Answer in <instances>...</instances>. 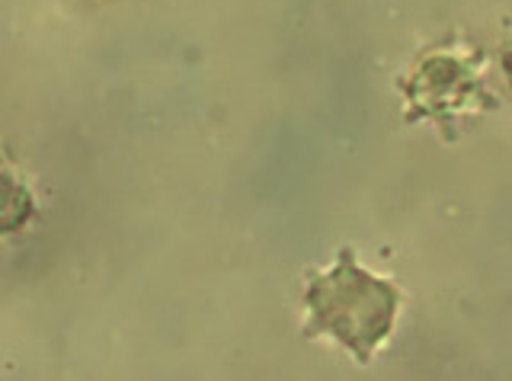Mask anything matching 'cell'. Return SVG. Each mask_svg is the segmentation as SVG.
Masks as SVG:
<instances>
[{
    "mask_svg": "<svg viewBox=\"0 0 512 381\" xmlns=\"http://www.w3.org/2000/svg\"><path fill=\"white\" fill-rule=\"evenodd\" d=\"M32 215H36V202H32L29 186L16 177L7 154H0V234L23 231Z\"/></svg>",
    "mask_w": 512,
    "mask_h": 381,
    "instance_id": "obj_2",
    "label": "cell"
},
{
    "mask_svg": "<svg viewBox=\"0 0 512 381\" xmlns=\"http://www.w3.org/2000/svg\"><path fill=\"white\" fill-rule=\"evenodd\" d=\"M304 308H308L311 321L304 327L308 337L327 333L359 362H365L391 337L400 292L394 282L362 269L352 250L343 247L333 269L311 276L308 289H304Z\"/></svg>",
    "mask_w": 512,
    "mask_h": 381,
    "instance_id": "obj_1",
    "label": "cell"
}]
</instances>
